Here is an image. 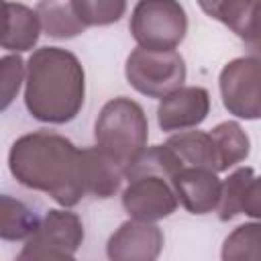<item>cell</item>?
<instances>
[{
    "mask_svg": "<svg viewBox=\"0 0 261 261\" xmlns=\"http://www.w3.org/2000/svg\"><path fill=\"white\" fill-rule=\"evenodd\" d=\"M126 188L122 190V208L128 218L157 222L171 216L179 198L169 175L159 169L130 165L126 169Z\"/></svg>",
    "mask_w": 261,
    "mask_h": 261,
    "instance_id": "5",
    "label": "cell"
},
{
    "mask_svg": "<svg viewBox=\"0 0 261 261\" xmlns=\"http://www.w3.org/2000/svg\"><path fill=\"white\" fill-rule=\"evenodd\" d=\"M216 212L222 222L239 214L261 220V175H255V169L249 165L237 167L222 181V196Z\"/></svg>",
    "mask_w": 261,
    "mask_h": 261,
    "instance_id": "13",
    "label": "cell"
},
{
    "mask_svg": "<svg viewBox=\"0 0 261 261\" xmlns=\"http://www.w3.org/2000/svg\"><path fill=\"white\" fill-rule=\"evenodd\" d=\"M86 71L63 47H39L27 59L24 106L45 124L71 122L84 108Z\"/></svg>",
    "mask_w": 261,
    "mask_h": 261,
    "instance_id": "2",
    "label": "cell"
},
{
    "mask_svg": "<svg viewBox=\"0 0 261 261\" xmlns=\"http://www.w3.org/2000/svg\"><path fill=\"white\" fill-rule=\"evenodd\" d=\"M216 157H218V171H228L230 167L243 163L251 153V139L245 128L237 120H224L212 126L210 130Z\"/></svg>",
    "mask_w": 261,
    "mask_h": 261,
    "instance_id": "17",
    "label": "cell"
},
{
    "mask_svg": "<svg viewBox=\"0 0 261 261\" xmlns=\"http://www.w3.org/2000/svg\"><path fill=\"white\" fill-rule=\"evenodd\" d=\"M163 230L155 222L128 218L108 239L110 261H155L163 251Z\"/></svg>",
    "mask_w": 261,
    "mask_h": 261,
    "instance_id": "10",
    "label": "cell"
},
{
    "mask_svg": "<svg viewBox=\"0 0 261 261\" xmlns=\"http://www.w3.org/2000/svg\"><path fill=\"white\" fill-rule=\"evenodd\" d=\"M77 18L86 27H108L126 12V0H71Z\"/></svg>",
    "mask_w": 261,
    "mask_h": 261,
    "instance_id": "21",
    "label": "cell"
},
{
    "mask_svg": "<svg viewBox=\"0 0 261 261\" xmlns=\"http://www.w3.org/2000/svg\"><path fill=\"white\" fill-rule=\"evenodd\" d=\"M210 114V94L202 86H181L159 100L157 124L163 133L200 126Z\"/></svg>",
    "mask_w": 261,
    "mask_h": 261,
    "instance_id": "11",
    "label": "cell"
},
{
    "mask_svg": "<svg viewBox=\"0 0 261 261\" xmlns=\"http://www.w3.org/2000/svg\"><path fill=\"white\" fill-rule=\"evenodd\" d=\"M222 106L243 120H261V57L230 59L218 75Z\"/></svg>",
    "mask_w": 261,
    "mask_h": 261,
    "instance_id": "8",
    "label": "cell"
},
{
    "mask_svg": "<svg viewBox=\"0 0 261 261\" xmlns=\"http://www.w3.org/2000/svg\"><path fill=\"white\" fill-rule=\"evenodd\" d=\"M222 261H261V220L239 224L222 243Z\"/></svg>",
    "mask_w": 261,
    "mask_h": 261,
    "instance_id": "20",
    "label": "cell"
},
{
    "mask_svg": "<svg viewBox=\"0 0 261 261\" xmlns=\"http://www.w3.org/2000/svg\"><path fill=\"white\" fill-rule=\"evenodd\" d=\"M202 12L234 33L251 55L261 57V0H196Z\"/></svg>",
    "mask_w": 261,
    "mask_h": 261,
    "instance_id": "9",
    "label": "cell"
},
{
    "mask_svg": "<svg viewBox=\"0 0 261 261\" xmlns=\"http://www.w3.org/2000/svg\"><path fill=\"white\" fill-rule=\"evenodd\" d=\"M35 10L43 33L51 39H73L88 29L77 18L71 0H39Z\"/></svg>",
    "mask_w": 261,
    "mask_h": 261,
    "instance_id": "18",
    "label": "cell"
},
{
    "mask_svg": "<svg viewBox=\"0 0 261 261\" xmlns=\"http://www.w3.org/2000/svg\"><path fill=\"white\" fill-rule=\"evenodd\" d=\"M27 77V63L18 53L4 55L0 59V110H6L16 98Z\"/></svg>",
    "mask_w": 261,
    "mask_h": 261,
    "instance_id": "22",
    "label": "cell"
},
{
    "mask_svg": "<svg viewBox=\"0 0 261 261\" xmlns=\"http://www.w3.org/2000/svg\"><path fill=\"white\" fill-rule=\"evenodd\" d=\"M41 20L37 10L29 8L20 2H4V33H2V49L12 53L31 51L41 37Z\"/></svg>",
    "mask_w": 261,
    "mask_h": 261,
    "instance_id": "15",
    "label": "cell"
},
{
    "mask_svg": "<svg viewBox=\"0 0 261 261\" xmlns=\"http://www.w3.org/2000/svg\"><path fill=\"white\" fill-rule=\"evenodd\" d=\"M165 143L177 155V159L181 161V167L196 165V167H208V169L220 173L218 171V157H216V149H214L210 133L192 130V128L179 130V133L171 135Z\"/></svg>",
    "mask_w": 261,
    "mask_h": 261,
    "instance_id": "16",
    "label": "cell"
},
{
    "mask_svg": "<svg viewBox=\"0 0 261 261\" xmlns=\"http://www.w3.org/2000/svg\"><path fill=\"white\" fill-rule=\"evenodd\" d=\"M94 139L126 171L147 149L149 120L143 106L126 96L108 100L94 122Z\"/></svg>",
    "mask_w": 261,
    "mask_h": 261,
    "instance_id": "3",
    "label": "cell"
},
{
    "mask_svg": "<svg viewBox=\"0 0 261 261\" xmlns=\"http://www.w3.org/2000/svg\"><path fill=\"white\" fill-rule=\"evenodd\" d=\"M128 31L139 47L169 51L186 39L188 14L179 0H139L130 12Z\"/></svg>",
    "mask_w": 261,
    "mask_h": 261,
    "instance_id": "4",
    "label": "cell"
},
{
    "mask_svg": "<svg viewBox=\"0 0 261 261\" xmlns=\"http://www.w3.org/2000/svg\"><path fill=\"white\" fill-rule=\"evenodd\" d=\"M84 243V222L69 208H51L41 218L37 230L24 241L18 261L73 259Z\"/></svg>",
    "mask_w": 261,
    "mask_h": 261,
    "instance_id": "6",
    "label": "cell"
},
{
    "mask_svg": "<svg viewBox=\"0 0 261 261\" xmlns=\"http://www.w3.org/2000/svg\"><path fill=\"white\" fill-rule=\"evenodd\" d=\"M8 169L20 186L51 196L63 208H73L88 196L82 149L59 133L18 137L8 151Z\"/></svg>",
    "mask_w": 261,
    "mask_h": 261,
    "instance_id": "1",
    "label": "cell"
},
{
    "mask_svg": "<svg viewBox=\"0 0 261 261\" xmlns=\"http://www.w3.org/2000/svg\"><path fill=\"white\" fill-rule=\"evenodd\" d=\"M39 214L18 198L0 196V237L4 241H27L39 226Z\"/></svg>",
    "mask_w": 261,
    "mask_h": 261,
    "instance_id": "19",
    "label": "cell"
},
{
    "mask_svg": "<svg viewBox=\"0 0 261 261\" xmlns=\"http://www.w3.org/2000/svg\"><path fill=\"white\" fill-rule=\"evenodd\" d=\"M124 75L133 90L147 98L161 100L184 86L188 69L184 57L175 49L151 51L137 47L126 57Z\"/></svg>",
    "mask_w": 261,
    "mask_h": 261,
    "instance_id": "7",
    "label": "cell"
},
{
    "mask_svg": "<svg viewBox=\"0 0 261 261\" xmlns=\"http://www.w3.org/2000/svg\"><path fill=\"white\" fill-rule=\"evenodd\" d=\"M82 155H84L88 196L102 198V200L114 196L120 190L122 179H126L124 167L98 145L82 149Z\"/></svg>",
    "mask_w": 261,
    "mask_h": 261,
    "instance_id": "14",
    "label": "cell"
},
{
    "mask_svg": "<svg viewBox=\"0 0 261 261\" xmlns=\"http://www.w3.org/2000/svg\"><path fill=\"white\" fill-rule=\"evenodd\" d=\"M173 188L177 192L179 204L190 214H210L218 210L222 196V181L216 171L208 167L186 165L173 175Z\"/></svg>",
    "mask_w": 261,
    "mask_h": 261,
    "instance_id": "12",
    "label": "cell"
}]
</instances>
